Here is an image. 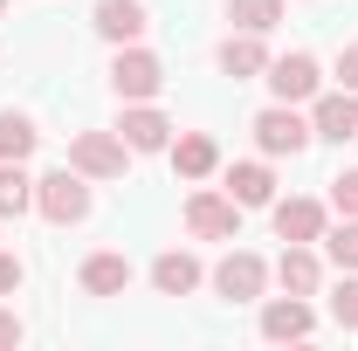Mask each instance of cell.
Instances as JSON below:
<instances>
[{
    "label": "cell",
    "instance_id": "1",
    "mask_svg": "<svg viewBox=\"0 0 358 351\" xmlns=\"http://www.w3.org/2000/svg\"><path fill=\"white\" fill-rule=\"evenodd\" d=\"M35 207H42V220H55V227L83 220V214H90V186H83V173H76V166H62V173L35 179Z\"/></svg>",
    "mask_w": 358,
    "mask_h": 351
},
{
    "label": "cell",
    "instance_id": "2",
    "mask_svg": "<svg viewBox=\"0 0 358 351\" xmlns=\"http://www.w3.org/2000/svg\"><path fill=\"white\" fill-rule=\"evenodd\" d=\"M310 117H296V103H268L262 117H255V145H262L268 159H296L303 145H310Z\"/></svg>",
    "mask_w": 358,
    "mask_h": 351
},
{
    "label": "cell",
    "instance_id": "3",
    "mask_svg": "<svg viewBox=\"0 0 358 351\" xmlns=\"http://www.w3.org/2000/svg\"><path fill=\"white\" fill-rule=\"evenodd\" d=\"M69 166H76L83 179H124L131 145H124V138H110V131H83V138H69Z\"/></svg>",
    "mask_w": 358,
    "mask_h": 351
},
{
    "label": "cell",
    "instance_id": "4",
    "mask_svg": "<svg viewBox=\"0 0 358 351\" xmlns=\"http://www.w3.org/2000/svg\"><path fill=\"white\" fill-rule=\"evenodd\" d=\"M159 83H166V62H159L152 48H117V62H110V89H117L124 103L159 96Z\"/></svg>",
    "mask_w": 358,
    "mask_h": 351
},
{
    "label": "cell",
    "instance_id": "5",
    "mask_svg": "<svg viewBox=\"0 0 358 351\" xmlns=\"http://www.w3.org/2000/svg\"><path fill=\"white\" fill-rule=\"evenodd\" d=\"M268 89H275V103H310L317 96V55H268Z\"/></svg>",
    "mask_w": 358,
    "mask_h": 351
},
{
    "label": "cell",
    "instance_id": "6",
    "mask_svg": "<svg viewBox=\"0 0 358 351\" xmlns=\"http://www.w3.org/2000/svg\"><path fill=\"white\" fill-rule=\"evenodd\" d=\"M234 227H241V207H234L227 193H193V200H186V234H200V241H234Z\"/></svg>",
    "mask_w": 358,
    "mask_h": 351
},
{
    "label": "cell",
    "instance_id": "7",
    "mask_svg": "<svg viewBox=\"0 0 358 351\" xmlns=\"http://www.w3.org/2000/svg\"><path fill=\"white\" fill-rule=\"evenodd\" d=\"M262 282H268V262H262V255H248V248H234V255L214 268V289H221L227 303H255Z\"/></svg>",
    "mask_w": 358,
    "mask_h": 351
},
{
    "label": "cell",
    "instance_id": "8",
    "mask_svg": "<svg viewBox=\"0 0 358 351\" xmlns=\"http://www.w3.org/2000/svg\"><path fill=\"white\" fill-rule=\"evenodd\" d=\"M310 131H317V138H331V145L358 138V89H331V96H310Z\"/></svg>",
    "mask_w": 358,
    "mask_h": 351
},
{
    "label": "cell",
    "instance_id": "9",
    "mask_svg": "<svg viewBox=\"0 0 358 351\" xmlns=\"http://www.w3.org/2000/svg\"><path fill=\"white\" fill-rule=\"evenodd\" d=\"M117 138H124L131 152H166V145H173V124H166V110L131 103V110H124V124H117Z\"/></svg>",
    "mask_w": 358,
    "mask_h": 351
},
{
    "label": "cell",
    "instance_id": "10",
    "mask_svg": "<svg viewBox=\"0 0 358 351\" xmlns=\"http://www.w3.org/2000/svg\"><path fill=\"white\" fill-rule=\"evenodd\" d=\"M275 282H282L289 296H317V282H324V262L310 255V241H289V248H282V262H275Z\"/></svg>",
    "mask_w": 358,
    "mask_h": 351
},
{
    "label": "cell",
    "instance_id": "11",
    "mask_svg": "<svg viewBox=\"0 0 358 351\" xmlns=\"http://www.w3.org/2000/svg\"><path fill=\"white\" fill-rule=\"evenodd\" d=\"M96 35L103 42H138L145 35V0H96Z\"/></svg>",
    "mask_w": 358,
    "mask_h": 351
},
{
    "label": "cell",
    "instance_id": "12",
    "mask_svg": "<svg viewBox=\"0 0 358 351\" xmlns=\"http://www.w3.org/2000/svg\"><path fill=\"white\" fill-rule=\"evenodd\" d=\"M76 282H83L90 296H124V289H131V262L103 248V255H90V262H83V275H76Z\"/></svg>",
    "mask_w": 358,
    "mask_h": 351
},
{
    "label": "cell",
    "instance_id": "13",
    "mask_svg": "<svg viewBox=\"0 0 358 351\" xmlns=\"http://www.w3.org/2000/svg\"><path fill=\"white\" fill-rule=\"evenodd\" d=\"M310 303L303 296H282V303H268L262 310V338H275V345H289V338H310Z\"/></svg>",
    "mask_w": 358,
    "mask_h": 351
},
{
    "label": "cell",
    "instance_id": "14",
    "mask_svg": "<svg viewBox=\"0 0 358 351\" xmlns=\"http://www.w3.org/2000/svg\"><path fill=\"white\" fill-rule=\"evenodd\" d=\"M221 69L234 76V83L262 76V69H268V48H262V35H248V28H241V35H227V42H221Z\"/></svg>",
    "mask_w": 358,
    "mask_h": 351
},
{
    "label": "cell",
    "instance_id": "15",
    "mask_svg": "<svg viewBox=\"0 0 358 351\" xmlns=\"http://www.w3.org/2000/svg\"><path fill=\"white\" fill-rule=\"evenodd\" d=\"M275 234L282 241H324V207L317 200H275Z\"/></svg>",
    "mask_w": 358,
    "mask_h": 351
},
{
    "label": "cell",
    "instance_id": "16",
    "mask_svg": "<svg viewBox=\"0 0 358 351\" xmlns=\"http://www.w3.org/2000/svg\"><path fill=\"white\" fill-rule=\"evenodd\" d=\"M152 289H159V296H193V289H200V262L179 255V248H166V255L152 262Z\"/></svg>",
    "mask_w": 358,
    "mask_h": 351
},
{
    "label": "cell",
    "instance_id": "17",
    "mask_svg": "<svg viewBox=\"0 0 358 351\" xmlns=\"http://www.w3.org/2000/svg\"><path fill=\"white\" fill-rule=\"evenodd\" d=\"M166 152H173L179 179H207V173H214V166H221V145H214V138H207V131H186V138H179V145H166Z\"/></svg>",
    "mask_w": 358,
    "mask_h": 351
},
{
    "label": "cell",
    "instance_id": "18",
    "mask_svg": "<svg viewBox=\"0 0 358 351\" xmlns=\"http://www.w3.org/2000/svg\"><path fill=\"white\" fill-rule=\"evenodd\" d=\"M227 200H234V207H268V200H275L268 166H255V159H248V166H227Z\"/></svg>",
    "mask_w": 358,
    "mask_h": 351
},
{
    "label": "cell",
    "instance_id": "19",
    "mask_svg": "<svg viewBox=\"0 0 358 351\" xmlns=\"http://www.w3.org/2000/svg\"><path fill=\"white\" fill-rule=\"evenodd\" d=\"M35 207V179L21 173V159H0V214H28Z\"/></svg>",
    "mask_w": 358,
    "mask_h": 351
},
{
    "label": "cell",
    "instance_id": "20",
    "mask_svg": "<svg viewBox=\"0 0 358 351\" xmlns=\"http://www.w3.org/2000/svg\"><path fill=\"white\" fill-rule=\"evenodd\" d=\"M227 14H234V28H248V35H268V28L282 21V0H227Z\"/></svg>",
    "mask_w": 358,
    "mask_h": 351
},
{
    "label": "cell",
    "instance_id": "21",
    "mask_svg": "<svg viewBox=\"0 0 358 351\" xmlns=\"http://www.w3.org/2000/svg\"><path fill=\"white\" fill-rule=\"evenodd\" d=\"M35 124H28V117H21V110H0V159H28V152H35Z\"/></svg>",
    "mask_w": 358,
    "mask_h": 351
},
{
    "label": "cell",
    "instance_id": "22",
    "mask_svg": "<svg viewBox=\"0 0 358 351\" xmlns=\"http://www.w3.org/2000/svg\"><path fill=\"white\" fill-rule=\"evenodd\" d=\"M324 255H331L338 268H358V220H352V214H345V227H331V234H324Z\"/></svg>",
    "mask_w": 358,
    "mask_h": 351
},
{
    "label": "cell",
    "instance_id": "23",
    "mask_svg": "<svg viewBox=\"0 0 358 351\" xmlns=\"http://www.w3.org/2000/svg\"><path fill=\"white\" fill-rule=\"evenodd\" d=\"M331 317H338L345 331H358V275H345V282L331 289Z\"/></svg>",
    "mask_w": 358,
    "mask_h": 351
},
{
    "label": "cell",
    "instance_id": "24",
    "mask_svg": "<svg viewBox=\"0 0 358 351\" xmlns=\"http://www.w3.org/2000/svg\"><path fill=\"white\" fill-rule=\"evenodd\" d=\"M331 207L358 220V173H338V179H331Z\"/></svg>",
    "mask_w": 358,
    "mask_h": 351
},
{
    "label": "cell",
    "instance_id": "25",
    "mask_svg": "<svg viewBox=\"0 0 358 351\" xmlns=\"http://www.w3.org/2000/svg\"><path fill=\"white\" fill-rule=\"evenodd\" d=\"M338 83L358 89V42H352V48H338Z\"/></svg>",
    "mask_w": 358,
    "mask_h": 351
},
{
    "label": "cell",
    "instance_id": "26",
    "mask_svg": "<svg viewBox=\"0 0 358 351\" xmlns=\"http://www.w3.org/2000/svg\"><path fill=\"white\" fill-rule=\"evenodd\" d=\"M21 338H28V331H21V317H14V310H0V351H14Z\"/></svg>",
    "mask_w": 358,
    "mask_h": 351
},
{
    "label": "cell",
    "instance_id": "27",
    "mask_svg": "<svg viewBox=\"0 0 358 351\" xmlns=\"http://www.w3.org/2000/svg\"><path fill=\"white\" fill-rule=\"evenodd\" d=\"M14 289H21V262L0 248V296H14Z\"/></svg>",
    "mask_w": 358,
    "mask_h": 351
},
{
    "label": "cell",
    "instance_id": "28",
    "mask_svg": "<svg viewBox=\"0 0 358 351\" xmlns=\"http://www.w3.org/2000/svg\"><path fill=\"white\" fill-rule=\"evenodd\" d=\"M0 14H7V0H0Z\"/></svg>",
    "mask_w": 358,
    "mask_h": 351
}]
</instances>
